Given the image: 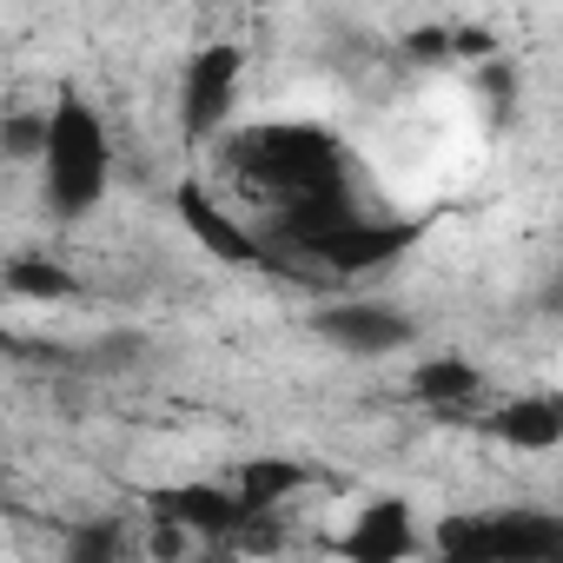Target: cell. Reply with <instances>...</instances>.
<instances>
[{
    "mask_svg": "<svg viewBox=\"0 0 563 563\" xmlns=\"http://www.w3.org/2000/svg\"><path fill=\"white\" fill-rule=\"evenodd\" d=\"M120 192V133L87 87H54L47 100V146L34 166V212L47 225H80Z\"/></svg>",
    "mask_w": 563,
    "mask_h": 563,
    "instance_id": "cell-1",
    "label": "cell"
},
{
    "mask_svg": "<svg viewBox=\"0 0 563 563\" xmlns=\"http://www.w3.org/2000/svg\"><path fill=\"white\" fill-rule=\"evenodd\" d=\"M398 391L431 418V424H471L484 411V398L497 391V372L457 345H438V352H411L405 372H398Z\"/></svg>",
    "mask_w": 563,
    "mask_h": 563,
    "instance_id": "cell-2",
    "label": "cell"
},
{
    "mask_svg": "<svg viewBox=\"0 0 563 563\" xmlns=\"http://www.w3.org/2000/svg\"><path fill=\"white\" fill-rule=\"evenodd\" d=\"M312 332H319L332 352L372 365V358H405V352L418 345L424 319H418L411 306H398V299H325V306L312 312Z\"/></svg>",
    "mask_w": 563,
    "mask_h": 563,
    "instance_id": "cell-3",
    "label": "cell"
},
{
    "mask_svg": "<svg viewBox=\"0 0 563 563\" xmlns=\"http://www.w3.org/2000/svg\"><path fill=\"white\" fill-rule=\"evenodd\" d=\"M345 530L339 537H325V550H339V556H365V563H391V556H411V550H424V530H418V510H411V497H372V504H358V510H332Z\"/></svg>",
    "mask_w": 563,
    "mask_h": 563,
    "instance_id": "cell-4",
    "label": "cell"
}]
</instances>
